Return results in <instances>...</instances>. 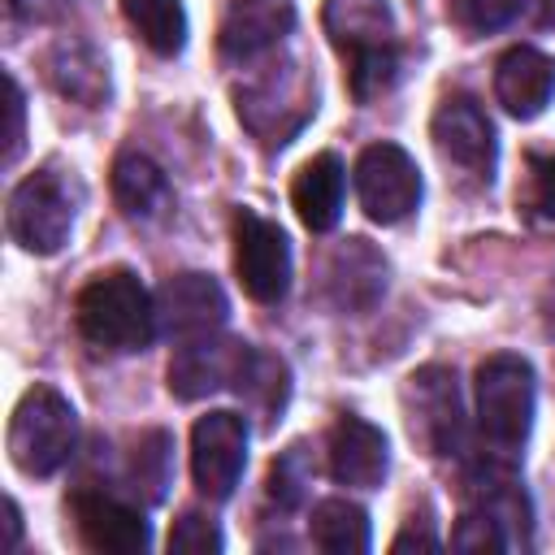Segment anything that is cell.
I'll use <instances>...</instances> for the list:
<instances>
[{"mask_svg": "<svg viewBox=\"0 0 555 555\" xmlns=\"http://www.w3.org/2000/svg\"><path fill=\"white\" fill-rule=\"evenodd\" d=\"M321 22L330 43L347 56V82L360 104L395 87L399 48H395V13L386 0H325Z\"/></svg>", "mask_w": 555, "mask_h": 555, "instance_id": "obj_1", "label": "cell"}, {"mask_svg": "<svg viewBox=\"0 0 555 555\" xmlns=\"http://www.w3.org/2000/svg\"><path fill=\"white\" fill-rule=\"evenodd\" d=\"M74 325H78L82 343H91L95 351L126 356V351H143L152 343L156 308L130 269H104L78 291Z\"/></svg>", "mask_w": 555, "mask_h": 555, "instance_id": "obj_2", "label": "cell"}, {"mask_svg": "<svg viewBox=\"0 0 555 555\" xmlns=\"http://www.w3.org/2000/svg\"><path fill=\"white\" fill-rule=\"evenodd\" d=\"M538 382L525 356L499 351L477 364V425L499 455H516L533 429Z\"/></svg>", "mask_w": 555, "mask_h": 555, "instance_id": "obj_3", "label": "cell"}, {"mask_svg": "<svg viewBox=\"0 0 555 555\" xmlns=\"http://www.w3.org/2000/svg\"><path fill=\"white\" fill-rule=\"evenodd\" d=\"M78 442L74 403L52 386H30L9 421V460L30 477H52Z\"/></svg>", "mask_w": 555, "mask_h": 555, "instance_id": "obj_4", "label": "cell"}, {"mask_svg": "<svg viewBox=\"0 0 555 555\" xmlns=\"http://www.w3.org/2000/svg\"><path fill=\"white\" fill-rule=\"evenodd\" d=\"M78 217V186L61 169H35L9 195V234L30 256H52L65 247Z\"/></svg>", "mask_w": 555, "mask_h": 555, "instance_id": "obj_5", "label": "cell"}, {"mask_svg": "<svg viewBox=\"0 0 555 555\" xmlns=\"http://www.w3.org/2000/svg\"><path fill=\"white\" fill-rule=\"evenodd\" d=\"M317 108V87L299 65L286 69H269L260 82L238 91V121L264 143V147H282L291 143V134L308 121V113Z\"/></svg>", "mask_w": 555, "mask_h": 555, "instance_id": "obj_6", "label": "cell"}, {"mask_svg": "<svg viewBox=\"0 0 555 555\" xmlns=\"http://www.w3.org/2000/svg\"><path fill=\"white\" fill-rule=\"evenodd\" d=\"M356 195L369 221L399 225L421 204V169L399 143H369L356 160Z\"/></svg>", "mask_w": 555, "mask_h": 555, "instance_id": "obj_7", "label": "cell"}, {"mask_svg": "<svg viewBox=\"0 0 555 555\" xmlns=\"http://www.w3.org/2000/svg\"><path fill=\"white\" fill-rule=\"evenodd\" d=\"M234 273L256 304H278L291 286V243L278 221L238 208L234 221Z\"/></svg>", "mask_w": 555, "mask_h": 555, "instance_id": "obj_8", "label": "cell"}, {"mask_svg": "<svg viewBox=\"0 0 555 555\" xmlns=\"http://www.w3.org/2000/svg\"><path fill=\"white\" fill-rule=\"evenodd\" d=\"M403 408H408V429L429 455H455L464 438V403L455 373L442 364H425L408 377L403 386Z\"/></svg>", "mask_w": 555, "mask_h": 555, "instance_id": "obj_9", "label": "cell"}, {"mask_svg": "<svg viewBox=\"0 0 555 555\" xmlns=\"http://www.w3.org/2000/svg\"><path fill=\"white\" fill-rule=\"evenodd\" d=\"M247 464V421L238 412H208L191 429V477L212 503L230 499Z\"/></svg>", "mask_w": 555, "mask_h": 555, "instance_id": "obj_10", "label": "cell"}, {"mask_svg": "<svg viewBox=\"0 0 555 555\" xmlns=\"http://www.w3.org/2000/svg\"><path fill=\"white\" fill-rule=\"evenodd\" d=\"M152 308H156V330L173 343H186V338H204V334H217L230 317V304H225V291L208 278V273H173L156 286L152 295Z\"/></svg>", "mask_w": 555, "mask_h": 555, "instance_id": "obj_11", "label": "cell"}, {"mask_svg": "<svg viewBox=\"0 0 555 555\" xmlns=\"http://www.w3.org/2000/svg\"><path fill=\"white\" fill-rule=\"evenodd\" d=\"M69 516H74V529H78V538H82L87 551H100V555H139V551L152 546L147 520L130 503H121V499H113L104 490H74L69 494Z\"/></svg>", "mask_w": 555, "mask_h": 555, "instance_id": "obj_12", "label": "cell"}, {"mask_svg": "<svg viewBox=\"0 0 555 555\" xmlns=\"http://www.w3.org/2000/svg\"><path fill=\"white\" fill-rule=\"evenodd\" d=\"M429 130H434V143L447 160H455L460 169L490 182L494 160H499V139H494V126H490L486 108L473 95H447L438 104Z\"/></svg>", "mask_w": 555, "mask_h": 555, "instance_id": "obj_13", "label": "cell"}, {"mask_svg": "<svg viewBox=\"0 0 555 555\" xmlns=\"http://www.w3.org/2000/svg\"><path fill=\"white\" fill-rule=\"evenodd\" d=\"M247 347L251 343L221 338V334H204V338L178 343V351L169 360V390L178 399H204V395H212L221 386H234Z\"/></svg>", "mask_w": 555, "mask_h": 555, "instance_id": "obj_14", "label": "cell"}, {"mask_svg": "<svg viewBox=\"0 0 555 555\" xmlns=\"http://www.w3.org/2000/svg\"><path fill=\"white\" fill-rule=\"evenodd\" d=\"M325 455H330V477L338 486H356V490L382 486L386 464H390L386 434L377 425H369L364 416H338L330 425Z\"/></svg>", "mask_w": 555, "mask_h": 555, "instance_id": "obj_15", "label": "cell"}, {"mask_svg": "<svg viewBox=\"0 0 555 555\" xmlns=\"http://www.w3.org/2000/svg\"><path fill=\"white\" fill-rule=\"evenodd\" d=\"M295 26V0H230L217 48L225 61H256Z\"/></svg>", "mask_w": 555, "mask_h": 555, "instance_id": "obj_16", "label": "cell"}, {"mask_svg": "<svg viewBox=\"0 0 555 555\" xmlns=\"http://www.w3.org/2000/svg\"><path fill=\"white\" fill-rule=\"evenodd\" d=\"M386 291V256L369 238H347L325 264V299L338 312H369Z\"/></svg>", "mask_w": 555, "mask_h": 555, "instance_id": "obj_17", "label": "cell"}, {"mask_svg": "<svg viewBox=\"0 0 555 555\" xmlns=\"http://www.w3.org/2000/svg\"><path fill=\"white\" fill-rule=\"evenodd\" d=\"M494 95L512 117H520V121L538 117L555 95V56H546L529 43L507 48L494 65Z\"/></svg>", "mask_w": 555, "mask_h": 555, "instance_id": "obj_18", "label": "cell"}, {"mask_svg": "<svg viewBox=\"0 0 555 555\" xmlns=\"http://www.w3.org/2000/svg\"><path fill=\"white\" fill-rule=\"evenodd\" d=\"M343 191H347V169L334 152H317L312 160L299 165L295 182H291V204L299 212V221L317 234L334 230L343 217Z\"/></svg>", "mask_w": 555, "mask_h": 555, "instance_id": "obj_19", "label": "cell"}, {"mask_svg": "<svg viewBox=\"0 0 555 555\" xmlns=\"http://www.w3.org/2000/svg\"><path fill=\"white\" fill-rule=\"evenodd\" d=\"M113 199L126 217H160L169 208V178L143 152H121L113 160Z\"/></svg>", "mask_w": 555, "mask_h": 555, "instance_id": "obj_20", "label": "cell"}, {"mask_svg": "<svg viewBox=\"0 0 555 555\" xmlns=\"http://www.w3.org/2000/svg\"><path fill=\"white\" fill-rule=\"evenodd\" d=\"M43 65H48V78H52V87L61 95H69V100H78L87 108L104 104V95H108V65H104V56L95 48L69 39V43H56Z\"/></svg>", "mask_w": 555, "mask_h": 555, "instance_id": "obj_21", "label": "cell"}, {"mask_svg": "<svg viewBox=\"0 0 555 555\" xmlns=\"http://www.w3.org/2000/svg\"><path fill=\"white\" fill-rule=\"evenodd\" d=\"M234 390H238V399H243L264 425H273V421L282 416L286 399H291V369H286L282 356L260 351V347H247L243 369H238V377H234Z\"/></svg>", "mask_w": 555, "mask_h": 555, "instance_id": "obj_22", "label": "cell"}, {"mask_svg": "<svg viewBox=\"0 0 555 555\" xmlns=\"http://www.w3.org/2000/svg\"><path fill=\"white\" fill-rule=\"evenodd\" d=\"M308 538L325 555H364L369 551V516L360 503L321 499L308 516Z\"/></svg>", "mask_w": 555, "mask_h": 555, "instance_id": "obj_23", "label": "cell"}, {"mask_svg": "<svg viewBox=\"0 0 555 555\" xmlns=\"http://www.w3.org/2000/svg\"><path fill=\"white\" fill-rule=\"evenodd\" d=\"M121 13L130 30L156 52V56H178L186 43V9L182 0H121Z\"/></svg>", "mask_w": 555, "mask_h": 555, "instance_id": "obj_24", "label": "cell"}, {"mask_svg": "<svg viewBox=\"0 0 555 555\" xmlns=\"http://www.w3.org/2000/svg\"><path fill=\"white\" fill-rule=\"evenodd\" d=\"M169 451H173V442H169L165 429H147V434H139V442L130 447L126 481H130L134 490H143L147 503L165 499V486H169Z\"/></svg>", "mask_w": 555, "mask_h": 555, "instance_id": "obj_25", "label": "cell"}, {"mask_svg": "<svg viewBox=\"0 0 555 555\" xmlns=\"http://www.w3.org/2000/svg\"><path fill=\"white\" fill-rule=\"evenodd\" d=\"M308 447L295 442L291 451H282L269 468V499H278L282 507H295L304 499V486H308Z\"/></svg>", "mask_w": 555, "mask_h": 555, "instance_id": "obj_26", "label": "cell"}, {"mask_svg": "<svg viewBox=\"0 0 555 555\" xmlns=\"http://www.w3.org/2000/svg\"><path fill=\"white\" fill-rule=\"evenodd\" d=\"M520 9H525V0H451V17L468 35H490L507 22H516Z\"/></svg>", "mask_w": 555, "mask_h": 555, "instance_id": "obj_27", "label": "cell"}, {"mask_svg": "<svg viewBox=\"0 0 555 555\" xmlns=\"http://www.w3.org/2000/svg\"><path fill=\"white\" fill-rule=\"evenodd\" d=\"M451 546H460V551H512L503 525L477 503H468V512L460 516V525L451 533Z\"/></svg>", "mask_w": 555, "mask_h": 555, "instance_id": "obj_28", "label": "cell"}, {"mask_svg": "<svg viewBox=\"0 0 555 555\" xmlns=\"http://www.w3.org/2000/svg\"><path fill=\"white\" fill-rule=\"evenodd\" d=\"M169 551H178V555H217L221 551V529L199 512H182L169 529Z\"/></svg>", "mask_w": 555, "mask_h": 555, "instance_id": "obj_29", "label": "cell"}, {"mask_svg": "<svg viewBox=\"0 0 555 555\" xmlns=\"http://www.w3.org/2000/svg\"><path fill=\"white\" fill-rule=\"evenodd\" d=\"M525 204H529L542 221H555V152H533V156H529Z\"/></svg>", "mask_w": 555, "mask_h": 555, "instance_id": "obj_30", "label": "cell"}, {"mask_svg": "<svg viewBox=\"0 0 555 555\" xmlns=\"http://www.w3.org/2000/svg\"><path fill=\"white\" fill-rule=\"evenodd\" d=\"M4 91H9V134H4V160L13 165L22 152V130H26V100L13 74H4Z\"/></svg>", "mask_w": 555, "mask_h": 555, "instance_id": "obj_31", "label": "cell"}, {"mask_svg": "<svg viewBox=\"0 0 555 555\" xmlns=\"http://www.w3.org/2000/svg\"><path fill=\"white\" fill-rule=\"evenodd\" d=\"M412 546H416V551H434V546H438V533H429L425 525H421V529H416V525H408V529L390 542V551H395V555H403V551H412Z\"/></svg>", "mask_w": 555, "mask_h": 555, "instance_id": "obj_32", "label": "cell"}, {"mask_svg": "<svg viewBox=\"0 0 555 555\" xmlns=\"http://www.w3.org/2000/svg\"><path fill=\"white\" fill-rule=\"evenodd\" d=\"M4 525H9V546H13L17 542V529H22V516H17V503L13 499L4 503Z\"/></svg>", "mask_w": 555, "mask_h": 555, "instance_id": "obj_33", "label": "cell"}]
</instances>
